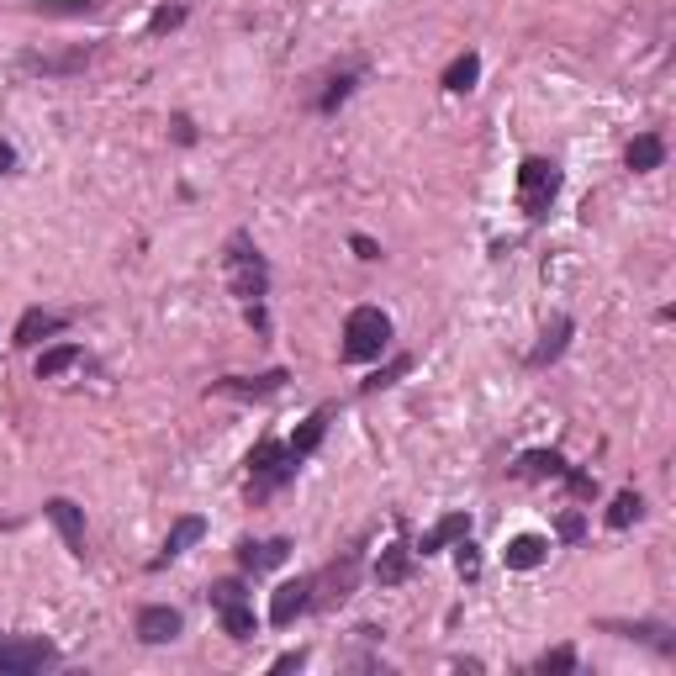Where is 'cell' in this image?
I'll return each mask as SVG.
<instances>
[{
	"label": "cell",
	"mask_w": 676,
	"mask_h": 676,
	"mask_svg": "<svg viewBox=\"0 0 676 676\" xmlns=\"http://www.w3.org/2000/svg\"><path fill=\"white\" fill-rule=\"evenodd\" d=\"M222 270H228L233 296H243V302H259V296L270 291V265H265V254H259L254 243H249V233H233V238H228Z\"/></svg>",
	"instance_id": "1"
},
{
	"label": "cell",
	"mask_w": 676,
	"mask_h": 676,
	"mask_svg": "<svg viewBox=\"0 0 676 676\" xmlns=\"http://www.w3.org/2000/svg\"><path fill=\"white\" fill-rule=\"evenodd\" d=\"M386 344H391V317L381 307H354L349 323H344V360L349 365L381 360Z\"/></svg>",
	"instance_id": "2"
},
{
	"label": "cell",
	"mask_w": 676,
	"mask_h": 676,
	"mask_svg": "<svg viewBox=\"0 0 676 676\" xmlns=\"http://www.w3.org/2000/svg\"><path fill=\"white\" fill-rule=\"evenodd\" d=\"M291 476H296V460H291L286 444L259 439V444L249 449V497H254V502H265L270 492H280Z\"/></svg>",
	"instance_id": "3"
},
{
	"label": "cell",
	"mask_w": 676,
	"mask_h": 676,
	"mask_svg": "<svg viewBox=\"0 0 676 676\" xmlns=\"http://www.w3.org/2000/svg\"><path fill=\"white\" fill-rule=\"evenodd\" d=\"M560 196V169L550 159H523L518 164V206H523V217H550V206Z\"/></svg>",
	"instance_id": "4"
},
{
	"label": "cell",
	"mask_w": 676,
	"mask_h": 676,
	"mask_svg": "<svg viewBox=\"0 0 676 676\" xmlns=\"http://www.w3.org/2000/svg\"><path fill=\"white\" fill-rule=\"evenodd\" d=\"M59 661V650L48 640H16V634H0V671L6 676H27V671H43Z\"/></svg>",
	"instance_id": "5"
},
{
	"label": "cell",
	"mask_w": 676,
	"mask_h": 676,
	"mask_svg": "<svg viewBox=\"0 0 676 676\" xmlns=\"http://www.w3.org/2000/svg\"><path fill=\"white\" fill-rule=\"evenodd\" d=\"M312 592H317V576H296V581H286V587H275V597H270V624H275V629H291L296 618L312 608Z\"/></svg>",
	"instance_id": "6"
},
{
	"label": "cell",
	"mask_w": 676,
	"mask_h": 676,
	"mask_svg": "<svg viewBox=\"0 0 676 676\" xmlns=\"http://www.w3.org/2000/svg\"><path fill=\"white\" fill-rule=\"evenodd\" d=\"M291 560V539H243L238 544V566L243 571H275V566H286Z\"/></svg>",
	"instance_id": "7"
},
{
	"label": "cell",
	"mask_w": 676,
	"mask_h": 676,
	"mask_svg": "<svg viewBox=\"0 0 676 676\" xmlns=\"http://www.w3.org/2000/svg\"><path fill=\"white\" fill-rule=\"evenodd\" d=\"M43 513L53 518V529L64 534L69 555H80V560H85V513H80V507H74L69 497H48V507H43Z\"/></svg>",
	"instance_id": "8"
},
{
	"label": "cell",
	"mask_w": 676,
	"mask_h": 676,
	"mask_svg": "<svg viewBox=\"0 0 676 676\" xmlns=\"http://www.w3.org/2000/svg\"><path fill=\"white\" fill-rule=\"evenodd\" d=\"M180 629H185V618H180L175 608H164V603H154V608L138 613V640H143V645H169Z\"/></svg>",
	"instance_id": "9"
},
{
	"label": "cell",
	"mask_w": 676,
	"mask_h": 676,
	"mask_svg": "<svg viewBox=\"0 0 676 676\" xmlns=\"http://www.w3.org/2000/svg\"><path fill=\"white\" fill-rule=\"evenodd\" d=\"M206 534V523L201 518H175V529H169V539H164V550L154 555V560H148V571H164L169 566V560H180L185 550H191V544Z\"/></svg>",
	"instance_id": "10"
},
{
	"label": "cell",
	"mask_w": 676,
	"mask_h": 676,
	"mask_svg": "<svg viewBox=\"0 0 676 676\" xmlns=\"http://www.w3.org/2000/svg\"><path fill=\"white\" fill-rule=\"evenodd\" d=\"M286 386V370H270V375H228V381H212L217 397H270V391Z\"/></svg>",
	"instance_id": "11"
},
{
	"label": "cell",
	"mask_w": 676,
	"mask_h": 676,
	"mask_svg": "<svg viewBox=\"0 0 676 676\" xmlns=\"http://www.w3.org/2000/svg\"><path fill=\"white\" fill-rule=\"evenodd\" d=\"M566 344H571V317H555V323L544 328V338L534 344V354H529V370H544V365H555L560 354H566Z\"/></svg>",
	"instance_id": "12"
},
{
	"label": "cell",
	"mask_w": 676,
	"mask_h": 676,
	"mask_svg": "<svg viewBox=\"0 0 676 676\" xmlns=\"http://www.w3.org/2000/svg\"><path fill=\"white\" fill-rule=\"evenodd\" d=\"M48 333H64V317H53V312H43V307H27L22 323H16V344L32 349V344H43Z\"/></svg>",
	"instance_id": "13"
},
{
	"label": "cell",
	"mask_w": 676,
	"mask_h": 676,
	"mask_svg": "<svg viewBox=\"0 0 676 676\" xmlns=\"http://www.w3.org/2000/svg\"><path fill=\"white\" fill-rule=\"evenodd\" d=\"M465 534H471V513H449V518H439L434 529L423 534V544H418V550H423V555H439L444 544H460Z\"/></svg>",
	"instance_id": "14"
},
{
	"label": "cell",
	"mask_w": 676,
	"mask_h": 676,
	"mask_svg": "<svg viewBox=\"0 0 676 676\" xmlns=\"http://www.w3.org/2000/svg\"><path fill=\"white\" fill-rule=\"evenodd\" d=\"M407 576H412V550L407 544H386L381 560H375V581H381V587H402Z\"/></svg>",
	"instance_id": "15"
},
{
	"label": "cell",
	"mask_w": 676,
	"mask_h": 676,
	"mask_svg": "<svg viewBox=\"0 0 676 676\" xmlns=\"http://www.w3.org/2000/svg\"><path fill=\"white\" fill-rule=\"evenodd\" d=\"M507 571H534L544 555H550V544H544L539 534H518V539H507Z\"/></svg>",
	"instance_id": "16"
},
{
	"label": "cell",
	"mask_w": 676,
	"mask_h": 676,
	"mask_svg": "<svg viewBox=\"0 0 676 676\" xmlns=\"http://www.w3.org/2000/svg\"><path fill=\"white\" fill-rule=\"evenodd\" d=\"M624 164L634 169V175H650V169H661L666 164V143L655 138V133H640L629 143V154H624Z\"/></svg>",
	"instance_id": "17"
},
{
	"label": "cell",
	"mask_w": 676,
	"mask_h": 676,
	"mask_svg": "<svg viewBox=\"0 0 676 676\" xmlns=\"http://www.w3.org/2000/svg\"><path fill=\"white\" fill-rule=\"evenodd\" d=\"M566 471L571 465H566V455H555V449H529V455L518 460V476H534V481H544V476L560 481Z\"/></svg>",
	"instance_id": "18"
},
{
	"label": "cell",
	"mask_w": 676,
	"mask_h": 676,
	"mask_svg": "<svg viewBox=\"0 0 676 676\" xmlns=\"http://www.w3.org/2000/svg\"><path fill=\"white\" fill-rule=\"evenodd\" d=\"M323 434H328V407H317V412H312V418H307L302 428H296V439L286 444V449H291V460H296V465H302V460L312 455V449H317V444H323Z\"/></svg>",
	"instance_id": "19"
},
{
	"label": "cell",
	"mask_w": 676,
	"mask_h": 676,
	"mask_svg": "<svg viewBox=\"0 0 676 676\" xmlns=\"http://www.w3.org/2000/svg\"><path fill=\"white\" fill-rule=\"evenodd\" d=\"M85 59H90V48L59 53V59H48V53H27L22 69H27V74H74V69H85Z\"/></svg>",
	"instance_id": "20"
},
{
	"label": "cell",
	"mask_w": 676,
	"mask_h": 676,
	"mask_svg": "<svg viewBox=\"0 0 676 676\" xmlns=\"http://www.w3.org/2000/svg\"><path fill=\"white\" fill-rule=\"evenodd\" d=\"M476 80H481V59H476V53H460V59L444 69V90H455V96L476 90Z\"/></svg>",
	"instance_id": "21"
},
{
	"label": "cell",
	"mask_w": 676,
	"mask_h": 676,
	"mask_svg": "<svg viewBox=\"0 0 676 676\" xmlns=\"http://www.w3.org/2000/svg\"><path fill=\"white\" fill-rule=\"evenodd\" d=\"M80 365V344H53L43 360H37V381H53V375H64Z\"/></svg>",
	"instance_id": "22"
},
{
	"label": "cell",
	"mask_w": 676,
	"mask_h": 676,
	"mask_svg": "<svg viewBox=\"0 0 676 676\" xmlns=\"http://www.w3.org/2000/svg\"><path fill=\"white\" fill-rule=\"evenodd\" d=\"M354 571H360V555H344L338 566H328V581H333L328 603H344V597L354 592Z\"/></svg>",
	"instance_id": "23"
},
{
	"label": "cell",
	"mask_w": 676,
	"mask_h": 676,
	"mask_svg": "<svg viewBox=\"0 0 676 676\" xmlns=\"http://www.w3.org/2000/svg\"><path fill=\"white\" fill-rule=\"evenodd\" d=\"M645 513V502H640V492H618L613 497V507H608V529H629L634 518Z\"/></svg>",
	"instance_id": "24"
},
{
	"label": "cell",
	"mask_w": 676,
	"mask_h": 676,
	"mask_svg": "<svg viewBox=\"0 0 676 676\" xmlns=\"http://www.w3.org/2000/svg\"><path fill=\"white\" fill-rule=\"evenodd\" d=\"M222 629H228L233 640H254V608H249V603L222 608Z\"/></svg>",
	"instance_id": "25"
},
{
	"label": "cell",
	"mask_w": 676,
	"mask_h": 676,
	"mask_svg": "<svg viewBox=\"0 0 676 676\" xmlns=\"http://www.w3.org/2000/svg\"><path fill=\"white\" fill-rule=\"evenodd\" d=\"M206 597H212V608L222 613V608H238V603H249V592H243V581H212V592H206Z\"/></svg>",
	"instance_id": "26"
},
{
	"label": "cell",
	"mask_w": 676,
	"mask_h": 676,
	"mask_svg": "<svg viewBox=\"0 0 676 676\" xmlns=\"http://www.w3.org/2000/svg\"><path fill=\"white\" fill-rule=\"evenodd\" d=\"M539 671H544V676H566V671H576V650L560 645V650H550V655H539Z\"/></svg>",
	"instance_id": "27"
},
{
	"label": "cell",
	"mask_w": 676,
	"mask_h": 676,
	"mask_svg": "<svg viewBox=\"0 0 676 676\" xmlns=\"http://www.w3.org/2000/svg\"><path fill=\"white\" fill-rule=\"evenodd\" d=\"M185 22V6H164V11H154V16H148V32H154V37H164V32H175Z\"/></svg>",
	"instance_id": "28"
},
{
	"label": "cell",
	"mask_w": 676,
	"mask_h": 676,
	"mask_svg": "<svg viewBox=\"0 0 676 676\" xmlns=\"http://www.w3.org/2000/svg\"><path fill=\"white\" fill-rule=\"evenodd\" d=\"M412 370V360H407V354H402V360H391L386 370H375L370 375V381H365V391H381V386H391V381H402V375Z\"/></svg>",
	"instance_id": "29"
},
{
	"label": "cell",
	"mask_w": 676,
	"mask_h": 676,
	"mask_svg": "<svg viewBox=\"0 0 676 676\" xmlns=\"http://www.w3.org/2000/svg\"><path fill=\"white\" fill-rule=\"evenodd\" d=\"M460 576L465 581H476L481 576V555H476V544H471V534L460 539Z\"/></svg>",
	"instance_id": "30"
},
{
	"label": "cell",
	"mask_w": 676,
	"mask_h": 676,
	"mask_svg": "<svg viewBox=\"0 0 676 676\" xmlns=\"http://www.w3.org/2000/svg\"><path fill=\"white\" fill-rule=\"evenodd\" d=\"M48 16H85V11H101V0H59V6H43Z\"/></svg>",
	"instance_id": "31"
},
{
	"label": "cell",
	"mask_w": 676,
	"mask_h": 676,
	"mask_svg": "<svg viewBox=\"0 0 676 676\" xmlns=\"http://www.w3.org/2000/svg\"><path fill=\"white\" fill-rule=\"evenodd\" d=\"M349 90H354V74H344V80H333V90H328V96H323V101H317V106H323V111H333L338 101H344V96H349Z\"/></svg>",
	"instance_id": "32"
},
{
	"label": "cell",
	"mask_w": 676,
	"mask_h": 676,
	"mask_svg": "<svg viewBox=\"0 0 676 676\" xmlns=\"http://www.w3.org/2000/svg\"><path fill=\"white\" fill-rule=\"evenodd\" d=\"M560 481H571V492H576V497H597V481H592L587 471H566Z\"/></svg>",
	"instance_id": "33"
},
{
	"label": "cell",
	"mask_w": 676,
	"mask_h": 676,
	"mask_svg": "<svg viewBox=\"0 0 676 676\" xmlns=\"http://www.w3.org/2000/svg\"><path fill=\"white\" fill-rule=\"evenodd\" d=\"M581 534H587V523H581V513H560V539H581Z\"/></svg>",
	"instance_id": "34"
},
{
	"label": "cell",
	"mask_w": 676,
	"mask_h": 676,
	"mask_svg": "<svg viewBox=\"0 0 676 676\" xmlns=\"http://www.w3.org/2000/svg\"><path fill=\"white\" fill-rule=\"evenodd\" d=\"M349 243H354V254H360V259H381V243H375V238H365V233H354Z\"/></svg>",
	"instance_id": "35"
},
{
	"label": "cell",
	"mask_w": 676,
	"mask_h": 676,
	"mask_svg": "<svg viewBox=\"0 0 676 676\" xmlns=\"http://www.w3.org/2000/svg\"><path fill=\"white\" fill-rule=\"evenodd\" d=\"M302 661H307V655H302V650H296V655H280V661H275L270 671H296V666H302Z\"/></svg>",
	"instance_id": "36"
},
{
	"label": "cell",
	"mask_w": 676,
	"mask_h": 676,
	"mask_svg": "<svg viewBox=\"0 0 676 676\" xmlns=\"http://www.w3.org/2000/svg\"><path fill=\"white\" fill-rule=\"evenodd\" d=\"M175 138H180V143H196V127L185 122V117H175Z\"/></svg>",
	"instance_id": "37"
},
{
	"label": "cell",
	"mask_w": 676,
	"mask_h": 676,
	"mask_svg": "<svg viewBox=\"0 0 676 676\" xmlns=\"http://www.w3.org/2000/svg\"><path fill=\"white\" fill-rule=\"evenodd\" d=\"M11 164H16V148H11V143H0V175H6Z\"/></svg>",
	"instance_id": "38"
}]
</instances>
